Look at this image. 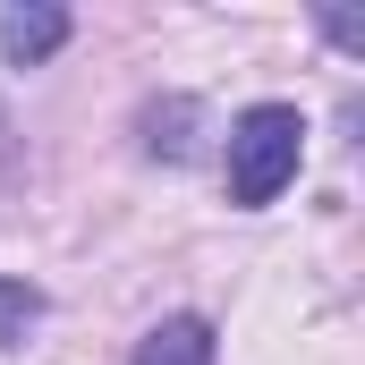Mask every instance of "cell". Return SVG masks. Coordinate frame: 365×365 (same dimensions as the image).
I'll return each instance as SVG.
<instances>
[{
    "mask_svg": "<svg viewBox=\"0 0 365 365\" xmlns=\"http://www.w3.org/2000/svg\"><path fill=\"white\" fill-rule=\"evenodd\" d=\"M68 43V9H9L0 17V51L17 60V68H34L43 51H60Z\"/></svg>",
    "mask_w": 365,
    "mask_h": 365,
    "instance_id": "cell-2",
    "label": "cell"
},
{
    "mask_svg": "<svg viewBox=\"0 0 365 365\" xmlns=\"http://www.w3.org/2000/svg\"><path fill=\"white\" fill-rule=\"evenodd\" d=\"M136 365H212V323H195V314L153 323L145 349H136Z\"/></svg>",
    "mask_w": 365,
    "mask_h": 365,
    "instance_id": "cell-3",
    "label": "cell"
},
{
    "mask_svg": "<svg viewBox=\"0 0 365 365\" xmlns=\"http://www.w3.org/2000/svg\"><path fill=\"white\" fill-rule=\"evenodd\" d=\"M297 162H306V119H297V102H255V110H238V128H230V162H221V179H230V204H272L280 187L297 179Z\"/></svg>",
    "mask_w": 365,
    "mask_h": 365,
    "instance_id": "cell-1",
    "label": "cell"
},
{
    "mask_svg": "<svg viewBox=\"0 0 365 365\" xmlns=\"http://www.w3.org/2000/svg\"><path fill=\"white\" fill-rule=\"evenodd\" d=\"M34 314H43V297H34L26 280H0V349H9V340H26V331H34Z\"/></svg>",
    "mask_w": 365,
    "mask_h": 365,
    "instance_id": "cell-4",
    "label": "cell"
}]
</instances>
